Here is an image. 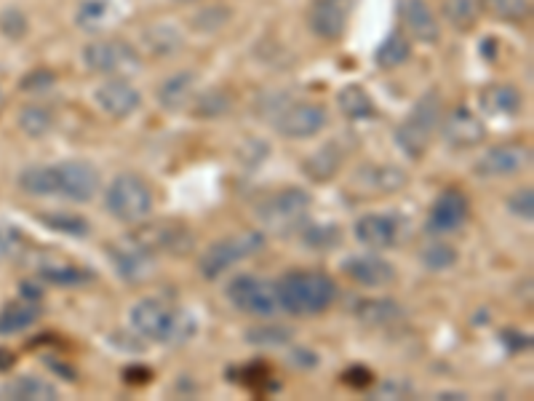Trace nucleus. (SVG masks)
I'll list each match as a JSON object with an SVG mask.
<instances>
[{"instance_id": "nucleus-25", "label": "nucleus", "mask_w": 534, "mask_h": 401, "mask_svg": "<svg viewBox=\"0 0 534 401\" xmlns=\"http://www.w3.org/2000/svg\"><path fill=\"white\" fill-rule=\"evenodd\" d=\"M43 316L41 305L38 300H17V303H9L3 311H0V337L17 335V332H25L33 324H38V319Z\"/></svg>"}, {"instance_id": "nucleus-19", "label": "nucleus", "mask_w": 534, "mask_h": 401, "mask_svg": "<svg viewBox=\"0 0 534 401\" xmlns=\"http://www.w3.org/2000/svg\"><path fill=\"white\" fill-rule=\"evenodd\" d=\"M401 19L409 38L422 46H436L441 41V25L428 0H401Z\"/></svg>"}, {"instance_id": "nucleus-42", "label": "nucleus", "mask_w": 534, "mask_h": 401, "mask_svg": "<svg viewBox=\"0 0 534 401\" xmlns=\"http://www.w3.org/2000/svg\"><path fill=\"white\" fill-rule=\"evenodd\" d=\"M22 241H25V236L17 225H0V262L11 260L19 252Z\"/></svg>"}, {"instance_id": "nucleus-51", "label": "nucleus", "mask_w": 534, "mask_h": 401, "mask_svg": "<svg viewBox=\"0 0 534 401\" xmlns=\"http://www.w3.org/2000/svg\"><path fill=\"white\" fill-rule=\"evenodd\" d=\"M3 105H6V94H3V86H0V110H3Z\"/></svg>"}, {"instance_id": "nucleus-10", "label": "nucleus", "mask_w": 534, "mask_h": 401, "mask_svg": "<svg viewBox=\"0 0 534 401\" xmlns=\"http://www.w3.org/2000/svg\"><path fill=\"white\" fill-rule=\"evenodd\" d=\"M107 257H110L115 276L126 281V284H145V281H150L155 276L158 254L137 233L107 244Z\"/></svg>"}, {"instance_id": "nucleus-41", "label": "nucleus", "mask_w": 534, "mask_h": 401, "mask_svg": "<svg viewBox=\"0 0 534 401\" xmlns=\"http://www.w3.org/2000/svg\"><path fill=\"white\" fill-rule=\"evenodd\" d=\"M508 212L516 214L518 220H534V190L529 188V185H526V188H518L516 193L508 198Z\"/></svg>"}, {"instance_id": "nucleus-20", "label": "nucleus", "mask_w": 534, "mask_h": 401, "mask_svg": "<svg viewBox=\"0 0 534 401\" xmlns=\"http://www.w3.org/2000/svg\"><path fill=\"white\" fill-rule=\"evenodd\" d=\"M353 182H356V190H361L364 196H390V193H398V190L406 188L409 174L401 166L372 164L358 169Z\"/></svg>"}, {"instance_id": "nucleus-11", "label": "nucleus", "mask_w": 534, "mask_h": 401, "mask_svg": "<svg viewBox=\"0 0 534 401\" xmlns=\"http://www.w3.org/2000/svg\"><path fill=\"white\" fill-rule=\"evenodd\" d=\"M139 62V51L123 38H99L83 49V65L99 75H129L139 70Z\"/></svg>"}, {"instance_id": "nucleus-52", "label": "nucleus", "mask_w": 534, "mask_h": 401, "mask_svg": "<svg viewBox=\"0 0 534 401\" xmlns=\"http://www.w3.org/2000/svg\"><path fill=\"white\" fill-rule=\"evenodd\" d=\"M174 3H193V0H174Z\"/></svg>"}, {"instance_id": "nucleus-31", "label": "nucleus", "mask_w": 534, "mask_h": 401, "mask_svg": "<svg viewBox=\"0 0 534 401\" xmlns=\"http://www.w3.org/2000/svg\"><path fill=\"white\" fill-rule=\"evenodd\" d=\"M230 107H233V99L225 89H206L201 94H195L187 110L193 118L211 121V118H222L225 113H230Z\"/></svg>"}, {"instance_id": "nucleus-39", "label": "nucleus", "mask_w": 534, "mask_h": 401, "mask_svg": "<svg viewBox=\"0 0 534 401\" xmlns=\"http://www.w3.org/2000/svg\"><path fill=\"white\" fill-rule=\"evenodd\" d=\"M246 343L259 345V348H278V345L292 343V329L278 327V324H270V327H254L246 332Z\"/></svg>"}, {"instance_id": "nucleus-29", "label": "nucleus", "mask_w": 534, "mask_h": 401, "mask_svg": "<svg viewBox=\"0 0 534 401\" xmlns=\"http://www.w3.org/2000/svg\"><path fill=\"white\" fill-rule=\"evenodd\" d=\"M118 19V9H115L113 0H86L81 9H78V27L89 30V33H102L107 27L113 25Z\"/></svg>"}, {"instance_id": "nucleus-50", "label": "nucleus", "mask_w": 534, "mask_h": 401, "mask_svg": "<svg viewBox=\"0 0 534 401\" xmlns=\"http://www.w3.org/2000/svg\"><path fill=\"white\" fill-rule=\"evenodd\" d=\"M436 399H465L462 393H438Z\"/></svg>"}, {"instance_id": "nucleus-43", "label": "nucleus", "mask_w": 534, "mask_h": 401, "mask_svg": "<svg viewBox=\"0 0 534 401\" xmlns=\"http://www.w3.org/2000/svg\"><path fill=\"white\" fill-rule=\"evenodd\" d=\"M227 19H230V11L227 9H206L193 19V25L198 30H203V33H214V30L225 25Z\"/></svg>"}, {"instance_id": "nucleus-14", "label": "nucleus", "mask_w": 534, "mask_h": 401, "mask_svg": "<svg viewBox=\"0 0 534 401\" xmlns=\"http://www.w3.org/2000/svg\"><path fill=\"white\" fill-rule=\"evenodd\" d=\"M438 129L444 134L446 145L454 150L476 148V145H481L486 137L484 121L465 105L454 107L452 113L446 115V118H441V126H438Z\"/></svg>"}, {"instance_id": "nucleus-38", "label": "nucleus", "mask_w": 534, "mask_h": 401, "mask_svg": "<svg viewBox=\"0 0 534 401\" xmlns=\"http://www.w3.org/2000/svg\"><path fill=\"white\" fill-rule=\"evenodd\" d=\"M420 260L430 273H444L457 265V252L449 244H444V241H433V244L422 249Z\"/></svg>"}, {"instance_id": "nucleus-35", "label": "nucleus", "mask_w": 534, "mask_h": 401, "mask_svg": "<svg viewBox=\"0 0 534 401\" xmlns=\"http://www.w3.org/2000/svg\"><path fill=\"white\" fill-rule=\"evenodd\" d=\"M441 14L454 30H470V27L478 22V14H481V6H478V0H444V6H441Z\"/></svg>"}, {"instance_id": "nucleus-7", "label": "nucleus", "mask_w": 534, "mask_h": 401, "mask_svg": "<svg viewBox=\"0 0 534 401\" xmlns=\"http://www.w3.org/2000/svg\"><path fill=\"white\" fill-rule=\"evenodd\" d=\"M107 214L126 225H137L153 212V190L139 174H118L105 190Z\"/></svg>"}, {"instance_id": "nucleus-33", "label": "nucleus", "mask_w": 534, "mask_h": 401, "mask_svg": "<svg viewBox=\"0 0 534 401\" xmlns=\"http://www.w3.org/2000/svg\"><path fill=\"white\" fill-rule=\"evenodd\" d=\"M478 6L484 11L489 19H497V22H508V25H518L529 19V0H478Z\"/></svg>"}, {"instance_id": "nucleus-45", "label": "nucleus", "mask_w": 534, "mask_h": 401, "mask_svg": "<svg viewBox=\"0 0 534 401\" xmlns=\"http://www.w3.org/2000/svg\"><path fill=\"white\" fill-rule=\"evenodd\" d=\"M57 83V75L51 73V70H35V73H27L22 78V89L25 91H43L51 89Z\"/></svg>"}, {"instance_id": "nucleus-24", "label": "nucleus", "mask_w": 534, "mask_h": 401, "mask_svg": "<svg viewBox=\"0 0 534 401\" xmlns=\"http://www.w3.org/2000/svg\"><path fill=\"white\" fill-rule=\"evenodd\" d=\"M0 399L11 401H54L59 399L57 385L43 380V377L22 375L9 380L6 385H0Z\"/></svg>"}, {"instance_id": "nucleus-13", "label": "nucleus", "mask_w": 534, "mask_h": 401, "mask_svg": "<svg viewBox=\"0 0 534 401\" xmlns=\"http://www.w3.org/2000/svg\"><path fill=\"white\" fill-rule=\"evenodd\" d=\"M94 102L105 115L123 121L142 107V94L126 75H110L94 89Z\"/></svg>"}, {"instance_id": "nucleus-46", "label": "nucleus", "mask_w": 534, "mask_h": 401, "mask_svg": "<svg viewBox=\"0 0 534 401\" xmlns=\"http://www.w3.org/2000/svg\"><path fill=\"white\" fill-rule=\"evenodd\" d=\"M409 391H412V388H409V383H396V380H388V383L382 385L380 396H385V399H388V396H404V393H409Z\"/></svg>"}, {"instance_id": "nucleus-23", "label": "nucleus", "mask_w": 534, "mask_h": 401, "mask_svg": "<svg viewBox=\"0 0 534 401\" xmlns=\"http://www.w3.org/2000/svg\"><path fill=\"white\" fill-rule=\"evenodd\" d=\"M195 73H177L166 78V81L158 86L155 97H158V105L169 113H182L190 107L195 97Z\"/></svg>"}, {"instance_id": "nucleus-49", "label": "nucleus", "mask_w": 534, "mask_h": 401, "mask_svg": "<svg viewBox=\"0 0 534 401\" xmlns=\"http://www.w3.org/2000/svg\"><path fill=\"white\" fill-rule=\"evenodd\" d=\"M14 367V353L11 351H0V369Z\"/></svg>"}, {"instance_id": "nucleus-4", "label": "nucleus", "mask_w": 534, "mask_h": 401, "mask_svg": "<svg viewBox=\"0 0 534 401\" xmlns=\"http://www.w3.org/2000/svg\"><path fill=\"white\" fill-rule=\"evenodd\" d=\"M438 126H441V94L430 89L417 99V105L404 115V121L398 123L393 140L409 161H422Z\"/></svg>"}, {"instance_id": "nucleus-12", "label": "nucleus", "mask_w": 534, "mask_h": 401, "mask_svg": "<svg viewBox=\"0 0 534 401\" xmlns=\"http://www.w3.org/2000/svg\"><path fill=\"white\" fill-rule=\"evenodd\" d=\"M532 164V148L526 142H505L494 145L478 158L473 172L484 180H502V177H516Z\"/></svg>"}, {"instance_id": "nucleus-21", "label": "nucleus", "mask_w": 534, "mask_h": 401, "mask_svg": "<svg viewBox=\"0 0 534 401\" xmlns=\"http://www.w3.org/2000/svg\"><path fill=\"white\" fill-rule=\"evenodd\" d=\"M478 105L489 118H516L524 107V97L510 83H489L478 91Z\"/></svg>"}, {"instance_id": "nucleus-9", "label": "nucleus", "mask_w": 534, "mask_h": 401, "mask_svg": "<svg viewBox=\"0 0 534 401\" xmlns=\"http://www.w3.org/2000/svg\"><path fill=\"white\" fill-rule=\"evenodd\" d=\"M225 297L227 303L233 305L238 313H243V316L273 319L281 311L276 295V281L259 279V276H251V273H243V276H235L233 281H227Z\"/></svg>"}, {"instance_id": "nucleus-34", "label": "nucleus", "mask_w": 534, "mask_h": 401, "mask_svg": "<svg viewBox=\"0 0 534 401\" xmlns=\"http://www.w3.org/2000/svg\"><path fill=\"white\" fill-rule=\"evenodd\" d=\"M38 276L54 287H81V284H89L94 279V273L89 268H78V265H43Z\"/></svg>"}, {"instance_id": "nucleus-47", "label": "nucleus", "mask_w": 534, "mask_h": 401, "mask_svg": "<svg viewBox=\"0 0 534 401\" xmlns=\"http://www.w3.org/2000/svg\"><path fill=\"white\" fill-rule=\"evenodd\" d=\"M292 361L294 364H302V367H316L318 356L313 351H294Z\"/></svg>"}, {"instance_id": "nucleus-32", "label": "nucleus", "mask_w": 534, "mask_h": 401, "mask_svg": "<svg viewBox=\"0 0 534 401\" xmlns=\"http://www.w3.org/2000/svg\"><path fill=\"white\" fill-rule=\"evenodd\" d=\"M356 319L366 327H388L401 319V305L393 300H361L356 305Z\"/></svg>"}, {"instance_id": "nucleus-40", "label": "nucleus", "mask_w": 534, "mask_h": 401, "mask_svg": "<svg viewBox=\"0 0 534 401\" xmlns=\"http://www.w3.org/2000/svg\"><path fill=\"white\" fill-rule=\"evenodd\" d=\"M27 30H30V22H27L25 11L6 9L0 14V33L6 35L9 41H22Z\"/></svg>"}, {"instance_id": "nucleus-18", "label": "nucleus", "mask_w": 534, "mask_h": 401, "mask_svg": "<svg viewBox=\"0 0 534 401\" xmlns=\"http://www.w3.org/2000/svg\"><path fill=\"white\" fill-rule=\"evenodd\" d=\"M353 233H356L358 244L366 246V249L385 252V249L398 244L401 228H398L396 217H390V214H364L353 225Z\"/></svg>"}, {"instance_id": "nucleus-36", "label": "nucleus", "mask_w": 534, "mask_h": 401, "mask_svg": "<svg viewBox=\"0 0 534 401\" xmlns=\"http://www.w3.org/2000/svg\"><path fill=\"white\" fill-rule=\"evenodd\" d=\"M19 129L25 131L27 137L41 140V137H46V134L54 129V115H51L49 107L27 105L22 107V113H19Z\"/></svg>"}, {"instance_id": "nucleus-37", "label": "nucleus", "mask_w": 534, "mask_h": 401, "mask_svg": "<svg viewBox=\"0 0 534 401\" xmlns=\"http://www.w3.org/2000/svg\"><path fill=\"white\" fill-rule=\"evenodd\" d=\"M38 220H41L49 230H57V233H65V236H73V238H86L91 233L89 220L81 217V214H70V212L41 214Z\"/></svg>"}, {"instance_id": "nucleus-16", "label": "nucleus", "mask_w": 534, "mask_h": 401, "mask_svg": "<svg viewBox=\"0 0 534 401\" xmlns=\"http://www.w3.org/2000/svg\"><path fill=\"white\" fill-rule=\"evenodd\" d=\"M465 220H468V198L462 196L460 190L449 188L433 201L425 228L433 236H449V233H457Z\"/></svg>"}, {"instance_id": "nucleus-26", "label": "nucleus", "mask_w": 534, "mask_h": 401, "mask_svg": "<svg viewBox=\"0 0 534 401\" xmlns=\"http://www.w3.org/2000/svg\"><path fill=\"white\" fill-rule=\"evenodd\" d=\"M297 233L308 252H334L340 249L345 238L337 222H305Z\"/></svg>"}, {"instance_id": "nucleus-15", "label": "nucleus", "mask_w": 534, "mask_h": 401, "mask_svg": "<svg viewBox=\"0 0 534 401\" xmlns=\"http://www.w3.org/2000/svg\"><path fill=\"white\" fill-rule=\"evenodd\" d=\"M342 273L348 276L353 284L366 289H382L390 287L396 281V265L388 262L380 254H356L342 262Z\"/></svg>"}, {"instance_id": "nucleus-27", "label": "nucleus", "mask_w": 534, "mask_h": 401, "mask_svg": "<svg viewBox=\"0 0 534 401\" xmlns=\"http://www.w3.org/2000/svg\"><path fill=\"white\" fill-rule=\"evenodd\" d=\"M142 43H145L147 54H153V57H174L182 49L185 38L179 33V27L169 25V22H158V25L145 27Z\"/></svg>"}, {"instance_id": "nucleus-28", "label": "nucleus", "mask_w": 534, "mask_h": 401, "mask_svg": "<svg viewBox=\"0 0 534 401\" xmlns=\"http://www.w3.org/2000/svg\"><path fill=\"white\" fill-rule=\"evenodd\" d=\"M337 107L348 121H366V118L377 115V107H374L369 91L364 86H356V83H350L337 94Z\"/></svg>"}, {"instance_id": "nucleus-48", "label": "nucleus", "mask_w": 534, "mask_h": 401, "mask_svg": "<svg viewBox=\"0 0 534 401\" xmlns=\"http://www.w3.org/2000/svg\"><path fill=\"white\" fill-rule=\"evenodd\" d=\"M478 49H481V54H484V57L489 59V62H492V59L497 57V41H494V38H486V41L481 43V46H478Z\"/></svg>"}, {"instance_id": "nucleus-30", "label": "nucleus", "mask_w": 534, "mask_h": 401, "mask_svg": "<svg viewBox=\"0 0 534 401\" xmlns=\"http://www.w3.org/2000/svg\"><path fill=\"white\" fill-rule=\"evenodd\" d=\"M409 57H412V43L401 30H393L374 51V62L380 70H396L404 62H409Z\"/></svg>"}, {"instance_id": "nucleus-44", "label": "nucleus", "mask_w": 534, "mask_h": 401, "mask_svg": "<svg viewBox=\"0 0 534 401\" xmlns=\"http://www.w3.org/2000/svg\"><path fill=\"white\" fill-rule=\"evenodd\" d=\"M500 343L508 348V353H521L532 348V335L526 332H518V329H502Z\"/></svg>"}, {"instance_id": "nucleus-6", "label": "nucleus", "mask_w": 534, "mask_h": 401, "mask_svg": "<svg viewBox=\"0 0 534 401\" xmlns=\"http://www.w3.org/2000/svg\"><path fill=\"white\" fill-rule=\"evenodd\" d=\"M310 198L308 190L302 188H284L270 193V196L257 206V220L259 225L270 233L278 236H292L308 222L310 214Z\"/></svg>"}, {"instance_id": "nucleus-22", "label": "nucleus", "mask_w": 534, "mask_h": 401, "mask_svg": "<svg viewBox=\"0 0 534 401\" xmlns=\"http://www.w3.org/2000/svg\"><path fill=\"white\" fill-rule=\"evenodd\" d=\"M342 164H345V150L340 148V142H329L324 148H318L316 153H310L305 161H302V174L308 180L324 185V182L334 180L340 174Z\"/></svg>"}, {"instance_id": "nucleus-5", "label": "nucleus", "mask_w": 534, "mask_h": 401, "mask_svg": "<svg viewBox=\"0 0 534 401\" xmlns=\"http://www.w3.org/2000/svg\"><path fill=\"white\" fill-rule=\"evenodd\" d=\"M259 105H265L262 115L273 123V129L286 137V140H313L329 123V113L318 102H292L289 99H262Z\"/></svg>"}, {"instance_id": "nucleus-1", "label": "nucleus", "mask_w": 534, "mask_h": 401, "mask_svg": "<svg viewBox=\"0 0 534 401\" xmlns=\"http://www.w3.org/2000/svg\"><path fill=\"white\" fill-rule=\"evenodd\" d=\"M99 172L89 161H62L51 166H30L19 174V188L27 196L65 198L75 204H86L99 193Z\"/></svg>"}, {"instance_id": "nucleus-17", "label": "nucleus", "mask_w": 534, "mask_h": 401, "mask_svg": "<svg viewBox=\"0 0 534 401\" xmlns=\"http://www.w3.org/2000/svg\"><path fill=\"white\" fill-rule=\"evenodd\" d=\"M350 0H316L308 14L310 33L321 41H340L348 30Z\"/></svg>"}, {"instance_id": "nucleus-3", "label": "nucleus", "mask_w": 534, "mask_h": 401, "mask_svg": "<svg viewBox=\"0 0 534 401\" xmlns=\"http://www.w3.org/2000/svg\"><path fill=\"white\" fill-rule=\"evenodd\" d=\"M281 311L289 316H321L337 297V284L321 271H289L276 281Z\"/></svg>"}, {"instance_id": "nucleus-8", "label": "nucleus", "mask_w": 534, "mask_h": 401, "mask_svg": "<svg viewBox=\"0 0 534 401\" xmlns=\"http://www.w3.org/2000/svg\"><path fill=\"white\" fill-rule=\"evenodd\" d=\"M262 246H265V233H262V230H246V233H238V236L219 238V241H214V244L201 254L198 273H201L206 281H217L219 276H225L233 265L262 252Z\"/></svg>"}, {"instance_id": "nucleus-2", "label": "nucleus", "mask_w": 534, "mask_h": 401, "mask_svg": "<svg viewBox=\"0 0 534 401\" xmlns=\"http://www.w3.org/2000/svg\"><path fill=\"white\" fill-rule=\"evenodd\" d=\"M129 321L137 337L161 345L187 343L198 329L193 313L166 303V300H158V297H145V300L134 303Z\"/></svg>"}]
</instances>
